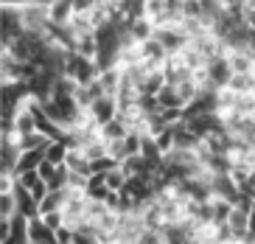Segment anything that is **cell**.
<instances>
[{
	"label": "cell",
	"instance_id": "cell-1",
	"mask_svg": "<svg viewBox=\"0 0 255 244\" xmlns=\"http://www.w3.org/2000/svg\"><path fill=\"white\" fill-rule=\"evenodd\" d=\"M65 76H70L76 84H93L101 76V67L90 56H82V53L70 51L68 59H65Z\"/></svg>",
	"mask_w": 255,
	"mask_h": 244
},
{
	"label": "cell",
	"instance_id": "cell-2",
	"mask_svg": "<svg viewBox=\"0 0 255 244\" xmlns=\"http://www.w3.org/2000/svg\"><path fill=\"white\" fill-rule=\"evenodd\" d=\"M20 17H23L25 31H31V34H42V37H45L48 25H51L48 3H20Z\"/></svg>",
	"mask_w": 255,
	"mask_h": 244
},
{
	"label": "cell",
	"instance_id": "cell-3",
	"mask_svg": "<svg viewBox=\"0 0 255 244\" xmlns=\"http://www.w3.org/2000/svg\"><path fill=\"white\" fill-rule=\"evenodd\" d=\"M0 244H28V216L17 214L8 222H0Z\"/></svg>",
	"mask_w": 255,
	"mask_h": 244
},
{
	"label": "cell",
	"instance_id": "cell-4",
	"mask_svg": "<svg viewBox=\"0 0 255 244\" xmlns=\"http://www.w3.org/2000/svg\"><path fill=\"white\" fill-rule=\"evenodd\" d=\"M87 110H90L93 121H96L98 126H104V124H110L113 118H118L121 107H118V98L115 96H98Z\"/></svg>",
	"mask_w": 255,
	"mask_h": 244
},
{
	"label": "cell",
	"instance_id": "cell-5",
	"mask_svg": "<svg viewBox=\"0 0 255 244\" xmlns=\"http://www.w3.org/2000/svg\"><path fill=\"white\" fill-rule=\"evenodd\" d=\"M140 56L149 70H163L165 59H168V51H165V45L157 37H151L149 42H140Z\"/></svg>",
	"mask_w": 255,
	"mask_h": 244
},
{
	"label": "cell",
	"instance_id": "cell-6",
	"mask_svg": "<svg viewBox=\"0 0 255 244\" xmlns=\"http://www.w3.org/2000/svg\"><path fill=\"white\" fill-rule=\"evenodd\" d=\"M163 73H165V81H168V84H182L185 79L194 76V70L185 65L182 53H168V59H165V65H163Z\"/></svg>",
	"mask_w": 255,
	"mask_h": 244
},
{
	"label": "cell",
	"instance_id": "cell-7",
	"mask_svg": "<svg viewBox=\"0 0 255 244\" xmlns=\"http://www.w3.org/2000/svg\"><path fill=\"white\" fill-rule=\"evenodd\" d=\"M28 244H59V233L42 222V216L28 219Z\"/></svg>",
	"mask_w": 255,
	"mask_h": 244
},
{
	"label": "cell",
	"instance_id": "cell-8",
	"mask_svg": "<svg viewBox=\"0 0 255 244\" xmlns=\"http://www.w3.org/2000/svg\"><path fill=\"white\" fill-rule=\"evenodd\" d=\"M48 11H51V22L56 25H70V20L76 17L73 0H48Z\"/></svg>",
	"mask_w": 255,
	"mask_h": 244
},
{
	"label": "cell",
	"instance_id": "cell-9",
	"mask_svg": "<svg viewBox=\"0 0 255 244\" xmlns=\"http://www.w3.org/2000/svg\"><path fill=\"white\" fill-rule=\"evenodd\" d=\"M42 160H45V146L42 149H23V152H20V160H17L14 177H20L25 171H37Z\"/></svg>",
	"mask_w": 255,
	"mask_h": 244
},
{
	"label": "cell",
	"instance_id": "cell-10",
	"mask_svg": "<svg viewBox=\"0 0 255 244\" xmlns=\"http://www.w3.org/2000/svg\"><path fill=\"white\" fill-rule=\"evenodd\" d=\"M208 70H210V84L213 87H227L230 84V79H233V67H230V62L222 56V59H213V62H208Z\"/></svg>",
	"mask_w": 255,
	"mask_h": 244
},
{
	"label": "cell",
	"instance_id": "cell-11",
	"mask_svg": "<svg viewBox=\"0 0 255 244\" xmlns=\"http://www.w3.org/2000/svg\"><path fill=\"white\" fill-rule=\"evenodd\" d=\"M154 37L165 45V51H168V53H180L182 48L188 45V37L182 34V28H160Z\"/></svg>",
	"mask_w": 255,
	"mask_h": 244
},
{
	"label": "cell",
	"instance_id": "cell-12",
	"mask_svg": "<svg viewBox=\"0 0 255 244\" xmlns=\"http://www.w3.org/2000/svg\"><path fill=\"white\" fill-rule=\"evenodd\" d=\"M65 202H68V188H62V191H48V197L39 202V216L53 214V211H62Z\"/></svg>",
	"mask_w": 255,
	"mask_h": 244
},
{
	"label": "cell",
	"instance_id": "cell-13",
	"mask_svg": "<svg viewBox=\"0 0 255 244\" xmlns=\"http://www.w3.org/2000/svg\"><path fill=\"white\" fill-rule=\"evenodd\" d=\"M68 152H70V146H68L65 138H59V141H48V146H45V157L51 163H56V166H62V163L68 160Z\"/></svg>",
	"mask_w": 255,
	"mask_h": 244
},
{
	"label": "cell",
	"instance_id": "cell-14",
	"mask_svg": "<svg viewBox=\"0 0 255 244\" xmlns=\"http://www.w3.org/2000/svg\"><path fill=\"white\" fill-rule=\"evenodd\" d=\"M157 104L163 107V110H168V107H185L180 90H177V84H165V87L157 93Z\"/></svg>",
	"mask_w": 255,
	"mask_h": 244
},
{
	"label": "cell",
	"instance_id": "cell-15",
	"mask_svg": "<svg viewBox=\"0 0 255 244\" xmlns=\"http://www.w3.org/2000/svg\"><path fill=\"white\" fill-rule=\"evenodd\" d=\"M107 194H110V185H107V177L104 174H90V183H87V197L90 200H107Z\"/></svg>",
	"mask_w": 255,
	"mask_h": 244
},
{
	"label": "cell",
	"instance_id": "cell-16",
	"mask_svg": "<svg viewBox=\"0 0 255 244\" xmlns=\"http://www.w3.org/2000/svg\"><path fill=\"white\" fill-rule=\"evenodd\" d=\"M127 135H129V126L121 118H113L110 124L101 126V138L104 141H118V138H127Z\"/></svg>",
	"mask_w": 255,
	"mask_h": 244
},
{
	"label": "cell",
	"instance_id": "cell-17",
	"mask_svg": "<svg viewBox=\"0 0 255 244\" xmlns=\"http://www.w3.org/2000/svg\"><path fill=\"white\" fill-rule=\"evenodd\" d=\"M107 177V185H110V191H124V188H127V171L121 169V166H115V169H110L104 174Z\"/></svg>",
	"mask_w": 255,
	"mask_h": 244
},
{
	"label": "cell",
	"instance_id": "cell-18",
	"mask_svg": "<svg viewBox=\"0 0 255 244\" xmlns=\"http://www.w3.org/2000/svg\"><path fill=\"white\" fill-rule=\"evenodd\" d=\"M17 216V200L14 194H0V222H8Z\"/></svg>",
	"mask_w": 255,
	"mask_h": 244
},
{
	"label": "cell",
	"instance_id": "cell-19",
	"mask_svg": "<svg viewBox=\"0 0 255 244\" xmlns=\"http://www.w3.org/2000/svg\"><path fill=\"white\" fill-rule=\"evenodd\" d=\"M107 155L113 157L115 163H124L129 157V149H127V138H118V141H107Z\"/></svg>",
	"mask_w": 255,
	"mask_h": 244
},
{
	"label": "cell",
	"instance_id": "cell-20",
	"mask_svg": "<svg viewBox=\"0 0 255 244\" xmlns=\"http://www.w3.org/2000/svg\"><path fill=\"white\" fill-rule=\"evenodd\" d=\"M180 14L185 20H202V0H180Z\"/></svg>",
	"mask_w": 255,
	"mask_h": 244
},
{
	"label": "cell",
	"instance_id": "cell-21",
	"mask_svg": "<svg viewBox=\"0 0 255 244\" xmlns=\"http://www.w3.org/2000/svg\"><path fill=\"white\" fill-rule=\"evenodd\" d=\"M42 222H45L48 228H53L56 233H59V230L65 228V225H68V222H65V214H62V211H53V214H45V216H42Z\"/></svg>",
	"mask_w": 255,
	"mask_h": 244
},
{
	"label": "cell",
	"instance_id": "cell-22",
	"mask_svg": "<svg viewBox=\"0 0 255 244\" xmlns=\"http://www.w3.org/2000/svg\"><path fill=\"white\" fill-rule=\"evenodd\" d=\"M39 177H42V180H51L53 177V171H56V163H51V160H48V157H45V160H42V163H39Z\"/></svg>",
	"mask_w": 255,
	"mask_h": 244
}]
</instances>
